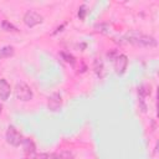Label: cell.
Returning a JSON list of instances; mask_svg holds the SVG:
<instances>
[{
    "label": "cell",
    "instance_id": "cell-10",
    "mask_svg": "<svg viewBox=\"0 0 159 159\" xmlns=\"http://www.w3.org/2000/svg\"><path fill=\"white\" fill-rule=\"evenodd\" d=\"M14 47L12 46H4L2 48H0V58H7L11 57L14 55Z\"/></svg>",
    "mask_w": 159,
    "mask_h": 159
},
{
    "label": "cell",
    "instance_id": "cell-12",
    "mask_svg": "<svg viewBox=\"0 0 159 159\" xmlns=\"http://www.w3.org/2000/svg\"><path fill=\"white\" fill-rule=\"evenodd\" d=\"M61 56H62V58H63L66 62H68L70 65H75V63H76V58H75L71 53H68V52H66V51H62V52H61Z\"/></svg>",
    "mask_w": 159,
    "mask_h": 159
},
{
    "label": "cell",
    "instance_id": "cell-1",
    "mask_svg": "<svg viewBox=\"0 0 159 159\" xmlns=\"http://www.w3.org/2000/svg\"><path fill=\"white\" fill-rule=\"evenodd\" d=\"M123 40L128 43H132L134 46H142V47H154L157 46V40L153 36L145 35L139 31H128L124 36Z\"/></svg>",
    "mask_w": 159,
    "mask_h": 159
},
{
    "label": "cell",
    "instance_id": "cell-11",
    "mask_svg": "<svg viewBox=\"0 0 159 159\" xmlns=\"http://www.w3.org/2000/svg\"><path fill=\"white\" fill-rule=\"evenodd\" d=\"M150 94V89H148V87L147 86H140L139 88H138V96H139V98L140 99H144L147 96H149Z\"/></svg>",
    "mask_w": 159,
    "mask_h": 159
},
{
    "label": "cell",
    "instance_id": "cell-9",
    "mask_svg": "<svg viewBox=\"0 0 159 159\" xmlns=\"http://www.w3.org/2000/svg\"><path fill=\"white\" fill-rule=\"evenodd\" d=\"M93 68L94 72L98 77H103L104 76V67H103V62L101 61V58H96L93 62Z\"/></svg>",
    "mask_w": 159,
    "mask_h": 159
},
{
    "label": "cell",
    "instance_id": "cell-15",
    "mask_svg": "<svg viewBox=\"0 0 159 159\" xmlns=\"http://www.w3.org/2000/svg\"><path fill=\"white\" fill-rule=\"evenodd\" d=\"M37 159H55V154H47V153H42L37 157Z\"/></svg>",
    "mask_w": 159,
    "mask_h": 159
},
{
    "label": "cell",
    "instance_id": "cell-2",
    "mask_svg": "<svg viewBox=\"0 0 159 159\" xmlns=\"http://www.w3.org/2000/svg\"><path fill=\"white\" fill-rule=\"evenodd\" d=\"M15 94H16V98L22 101V102H27L30 99H32V89L29 84H26L25 82H19L16 83V87H15Z\"/></svg>",
    "mask_w": 159,
    "mask_h": 159
},
{
    "label": "cell",
    "instance_id": "cell-3",
    "mask_svg": "<svg viewBox=\"0 0 159 159\" xmlns=\"http://www.w3.org/2000/svg\"><path fill=\"white\" fill-rule=\"evenodd\" d=\"M5 138H6V142L12 147H19L24 140L21 133L14 125H9L7 127L6 133H5Z\"/></svg>",
    "mask_w": 159,
    "mask_h": 159
},
{
    "label": "cell",
    "instance_id": "cell-14",
    "mask_svg": "<svg viewBox=\"0 0 159 159\" xmlns=\"http://www.w3.org/2000/svg\"><path fill=\"white\" fill-rule=\"evenodd\" d=\"M86 12H87V10H86V5H81L80 9H78V17H80L81 20H83L84 16H86Z\"/></svg>",
    "mask_w": 159,
    "mask_h": 159
},
{
    "label": "cell",
    "instance_id": "cell-6",
    "mask_svg": "<svg viewBox=\"0 0 159 159\" xmlns=\"http://www.w3.org/2000/svg\"><path fill=\"white\" fill-rule=\"evenodd\" d=\"M61 104H62V99H61L60 93L55 92V93H52V94L48 97L47 107H48L50 111H52V112H57V111L61 108Z\"/></svg>",
    "mask_w": 159,
    "mask_h": 159
},
{
    "label": "cell",
    "instance_id": "cell-4",
    "mask_svg": "<svg viewBox=\"0 0 159 159\" xmlns=\"http://www.w3.org/2000/svg\"><path fill=\"white\" fill-rule=\"evenodd\" d=\"M42 21H43V17H42L39 12H36V11H34V10H29V11H26L25 15H24V22H25V25L29 26V27H34V26L41 24Z\"/></svg>",
    "mask_w": 159,
    "mask_h": 159
},
{
    "label": "cell",
    "instance_id": "cell-13",
    "mask_svg": "<svg viewBox=\"0 0 159 159\" xmlns=\"http://www.w3.org/2000/svg\"><path fill=\"white\" fill-rule=\"evenodd\" d=\"M1 27H2L5 31H17V29H16L11 22H9L7 20H4V21L1 22Z\"/></svg>",
    "mask_w": 159,
    "mask_h": 159
},
{
    "label": "cell",
    "instance_id": "cell-8",
    "mask_svg": "<svg viewBox=\"0 0 159 159\" xmlns=\"http://www.w3.org/2000/svg\"><path fill=\"white\" fill-rule=\"evenodd\" d=\"M10 93H11L10 84L7 83L6 80L1 78L0 80V99L1 101H6L9 98V96H10Z\"/></svg>",
    "mask_w": 159,
    "mask_h": 159
},
{
    "label": "cell",
    "instance_id": "cell-16",
    "mask_svg": "<svg viewBox=\"0 0 159 159\" xmlns=\"http://www.w3.org/2000/svg\"><path fill=\"white\" fill-rule=\"evenodd\" d=\"M26 159H30V158H26Z\"/></svg>",
    "mask_w": 159,
    "mask_h": 159
},
{
    "label": "cell",
    "instance_id": "cell-7",
    "mask_svg": "<svg viewBox=\"0 0 159 159\" xmlns=\"http://www.w3.org/2000/svg\"><path fill=\"white\" fill-rule=\"evenodd\" d=\"M21 144H22V148H24L25 154H26L27 157L32 158V157L35 155V153H36V145H35V143H34L30 138H25Z\"/></svg>",
    "mask_w": 159,
    "mask_h": 159
},
{
    "label": "cell",
    "instance_id": "cell-5",
    "mask_svg": "<svg viewBox=\"0 0 159 159\" xmlns=\"http://www.w3.org/2000/svg\"><path fill=\"white\" fill-rule=\"evenodd\" d=\"M128 66V57L125 55H117L114 58V71L117 75H123Z\"/></svg>",
    "mask_w": 159,
    "mask_h": 159
}]
</instances>
